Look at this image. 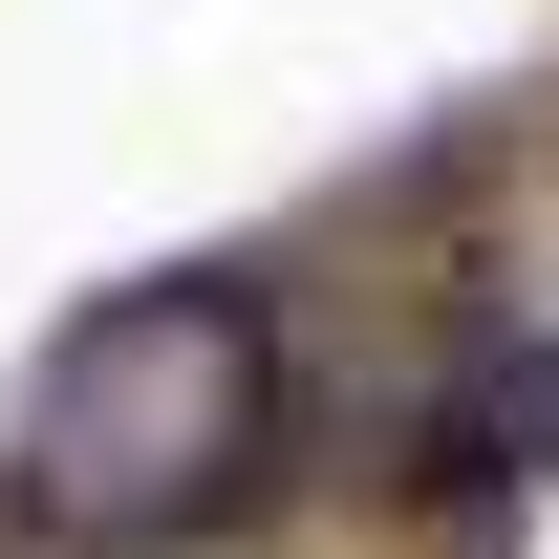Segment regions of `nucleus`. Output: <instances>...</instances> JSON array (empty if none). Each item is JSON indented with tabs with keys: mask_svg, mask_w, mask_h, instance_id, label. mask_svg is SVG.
Masks as SVG:
<instances>
[{
	"mask_svg": "<svg viewBox=\"0 0 559 559\" xmlns=\"http://www.w3.org/2000/svg\"><path fill=\"white\" fill-rule=\"evenodd\" d=\"M280 452V345L237 280H151L108 323H66V366L22 388V516L44 538H194L237 516Z\"/></svg>",
	"mask_w": 559,
	"mask_h": 559,
	"instance_id": "obj_1",
	"label": "nucleus"
}]
</instances>
